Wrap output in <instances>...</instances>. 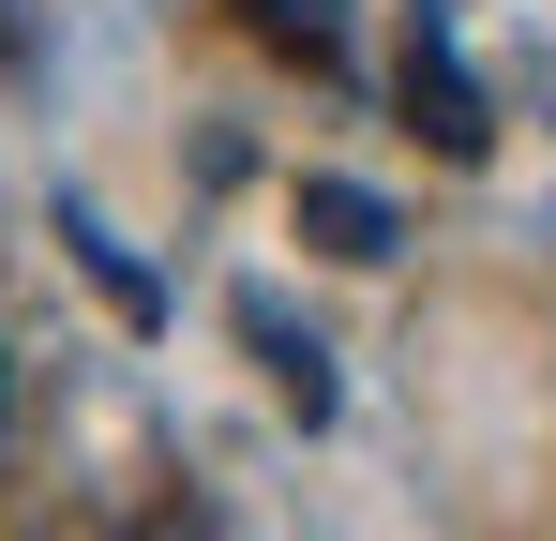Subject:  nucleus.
Segmentation results:
<instances>
[{
    "label": "nucleus",
    "mask_w": 556,
    "mask_h": 541,
    "mask_svg": "<svg viewBox=\"0 0 556 541\" xmlns=\"http://www.w3.org/2000/svg\"><path fill=\"white\" fill-rule=\"evenodd\" d=\"M301 226H316L331 256H391V226H376V196H346V180H301Z\"/></svg>",
    "instance_id": "f257e3e1"
}]
</instances>
